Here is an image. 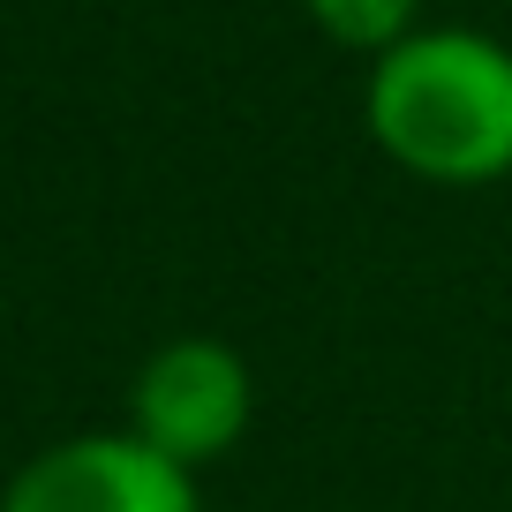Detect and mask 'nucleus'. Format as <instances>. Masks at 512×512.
<instances>
[{
  "label": "nucleus",
  "mask_w": 512,
  "mask_h": 512,
  "mask_svg": "<svg viewBox=\"0 0 512 512\" xmlns=\"http://www.w3.org/2000/svg\"><path fill=\"white\" fill-rule=\"evenodd\" d=\"M377 144L422 181L512 174V53L475 31H415L377 61L369 83Z\"/></svg>",
  "instance_id": "nucleus-1"
},
{
  "label": "nucleus",
  "mask_w": 512,
  "mask_h": 512,
  "mask_svg": "<svg viewBox=\"0 0 512 512\" xmlns=\"http://www.w3.org/2000/svg\"><path fill=\"white\" fill-rule=\"evenodd\" d=\"M249 422V369L219 339H174L136 377V437L174 467L219 460Z\"/></svg>",
  "instance_id": "nucleus-2"
},
{
  "label": "nucleus",
  "mask_w": 512,
  "mask_h": 512,
  "mask_svg": "<svg viewBox=\"0 0 512 512\" xmlns=\"http://www.w3.org/2000/svg\"><path fill=\"white\" fill-rule=\"evenodd\" d=\"M0 512H196V490L144 437H68L8 482Z\"/></svg>",
  "instance_id": "nucleus-3"
},
{
  "label": "nucleus",
  "mask_w": 512,
  "mask_h": 512,
  "mask_svg": "<svg viewBox=\"0 0 512 512\" xmlns=\"http://www.w3.org/2000/svg\"><path fill=\"white\" fill-rule=\"evenodd\" d=\"M309 16L324 23L332 46L392 53L400 38H415V0H309Z\"/></svg>",
  "instance_id": "nucleus-4"
}]
</instances>
